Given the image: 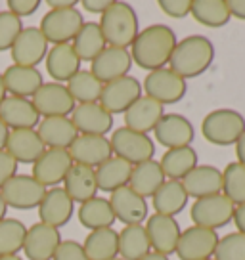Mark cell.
Segmentation results:
<instances>
[{"mask_svg": "<svg viewBox=\"0 0 245 260\" xmlns=\"http://www.w3.org/2000/svg\"><path fill=\"white\" fill-rule=\"evenodd\" d=\"M176 32L169 25L154 23L138 32L131 46L132 63L146 69L156 71L163 69L171 61V56L176 46Z\"/></svg>", "mask_w": 245, "mask_h": 260, "instance_id": "obj_1", "label": "cell"}, {"mask_svg": "<svg viewBox=\"0 0 245 260\" xmlns=\"http://www.w3.org/2000/svg\"><path fill=\"white\" fill-rule=\"evenodd\" d=\"M212 59H215L212 42L203 35H190L176 42L169 65L174 73L186 81L203 75L211 67Z\"/></svg>", "mask_w": 245, "mask_h": 260, "instance_id": "obj_2", "label": "cell"}, {"mask_svg": "<svg viewBox=\"0 0 245 260\" xmlns=\"http://www.w3.org/2000/svg\"><path fill=\"white\" fill-rule=\"evenodd\" d=\"M100 29L107 46L129 48L138 37V16L131 4L121 0H111L109 8L100 16Z\"/></svg>", "mask_w": 245, "mask_h": 260, "instance_id": "obj_3", "label": "cell"}, {"mask_svg": "<svg viewBox=\"0 0 245 260\" xmlns=\"http://www.w3.org/2000/svg\"><path fill=\"white\" fill-rule=\"evenodd\" d=\"M203 138L212 146H236L239 136L245 132V117L236 109H215L201 121Z\"/></svg>", "mask_w": 245, "mask_h": 260, "instance_id": "obj_4", "label": "cell"}, {"mask_svg": "<svg viewBox=\"0 0 245 260\" xmlns=\"http://www.w3.org/2000/svg\"><path fill=\"white\" fill-rule=\"evenodd\" d=\"M109 144H111V151H113L115 157L131 162L132 167L140 165V162L151 161L154 155H156L154 140L147 134L134 132L127 126L115 128L111 138H109Z\"/></svg>", "mask_w": 245, "mask_h": 260, "instance_id": "obj_5", "label": "cell"}, {"mask_svg": "<svg viewBox=\"0 0 245 260\" xmlns=\"http://www.w3.org/2000/svg\"><path fill=\"white\" fill-rule=\"evenodd\" d=\"M82 14L81 10H48L41 19L39 29L44 35V39L52 44H69L73 42L77 32L81 31Z\"/></svg>", "mask_w": 245, "mask_h": 260, "instance_id": "obj_6", "label": "cell"}, {"mask_svg": "<svg viewBox=\"0 0 245 260\" xmlns=\"http://www.w3.org/2000/svg\"><path fill=\"white\" fill-rule=\"evenodd\" d=\"M142 90L146 92L147 98L159 102L161 106H169V104H176L186 96L188 84L171 67H163L146 75V79L142 82Z\"/></svg>", "mask_w": 245, "mask_h": 260, "instance_id": "obj_7", "label": "cell"}, {"mask_svg": "<svg viewBox=\"0 0 245 260\" xmlns=\"http://www.w3.org/2000/svg\"><path fill=\"white\" fill-rule=\"evenodd\" d=\"M234 207L236 205L230 201L224 193L209 195L201 197L192 203L190 209V218L194 222V226L209 228V230H219L232 222L234 216Z\"/></svg>", "mask_w": 245, "mask_h": 260, "instance_id": "obj_8", "label": "cell"}, {"mask_svg": "<svg viewBox=\"0 0 245 260\" xmlns=\"http://www.w3.org/2000/svg\"><path fill=\"white\" fill-rule=\"evenodd\" d=\"M0 195L8 209L31 211V209H39L42 197L46 195V187L29 174H16L2 186Z\"/></svg>", "mask_w": 245, "mask_h": 260, "instance_id": "obj_9", "label": "cell"}, {"mask_svg": "<svg viewBox=\"0 0 245 260\" xmlns=\"http://www.w3.org/2000/svg\"><path fill=\"white\" fill-rule=\"evenodd\" d=\"M31 102L42 119H46V117H69L77 106L66 84L54 81L44 82L41 88L35 92Z\"/></svg>", "mask_w": 245, "mask_h": 260, "instance_id": "obj_10", "label": "cell"}, {"mask_svg": "<svg viewBox=\"0 0 245 260\" xmlns=\"http://www.w3.org/2000/svg\"><path fill=\"white\" fill-rule=\"evenodd\" d=\"M142 84H140L138 79H134L131 75L127 77H121L117 81H111L104 84V90H102V96H100V106L106 109L109 115H117L122 113L129 109V107L144 96L142 94Z\"/></svg>", "mask_w": 245, "mask_h": 260, "instance_id": "obj_11", "label": "cell"}, {"mask_svg": "<svg viewBox=\"0 0 245 260\" xmlns=\"http://www.w3.org/2000/svg\"><path fill=\"white\" fill-rule=\"evenodd\" d=\"M219 234L201 226H190L180 234L176 256L180 260H209L215 254Z\"/></svg>", "mask_w": 245, "mask_h": 260, "instance_id": "obj_12", "label": "cell"}, {"mask_svg": "<svg viewBox=\"0 0 245 260\" xmlns=\"http://www.w3.org/2000/svg\"><path fill=\"white\" fill-rule=\"evenodd\" d=\"M73 167V159L67 149L48 147L44 153L33 162V176L44 187H57L66 180L69 169Z\"/></svg>", "mask_w": 245, "mask_h": 260, "instance_id": "obj_13", "label": "cell"}, {"mask_svg": "<svg viewBox=\"0 0 245 260\" xmlns=\"http://www.w3.org/2000/svg\"><path fill=\"white\" fill-rule=\"evenodd\" d=\"M48 54V41L44 39L39 27H23L14 46L10 48V56L14 65L21 67H37Z\"/></svg>", "mask_w": 245, "mask_h": 260, "instance_id": "obj_14", "label": "cell"}, {"mask_svg": "<svg viewBox=\"0 0 245 260\" xmlns=\"http://www.w3.org/2000/svg\"><path fill=\"white\" fill-rule=\"evenodd\" d=\"M156 140L167 149L188 147L196 138V130L190 119L180 113H165L154 128Z\"/></svg>", "mask_w": 245, "mask_h": 260, "instance_id": "obj_15", "label": "cell"}, {"mask_svg": "<svg viewBox=\"0 0 245 260\" xmlns=\"http://www.w3.org/2000/svg\"><path fill=\"white\" fill-rule=\"evenodd\" d=\"M109 205L113 209L115 220L122 222L125 226H132V224H142L146 222L149 216V205L147 199L136 191H132L129 186L115 189L109 195Z\"/></svg>", "mask_w": 245, "mask_h": 260, "instance_id": "obj_16", "label": "cell"}, {"mask_svg": "<svg viewBox=\"0 0 245 260\" xmlns=\"http://www.w3.org/2000/svg\"><path fill=\"white\" fill-rule=\"evenodd\" d=\"M59 243H62L59 230L37 222L31 228H27L23 252L29 260H52Z\"/></svg>", "mask_w": 245, "mask_h": 260, "instance_id": "obj_17", "label": "cell"}, {"mask_svg": "<svg viewBox=\"0 0 245 260\" xmlns=\"http://www.w3.org/2000/svg\"><path fill=\"white\" fill-rule=\"evenodd\" d=\"M146 232L154 252H159V254H165V256L176 252V245H178L180 234H182L176 218L163 216V214L156 212V214L147 216Z\"/></svg>", "mask_w": 245, "mask_h": 260, "instance_id": "obj_18", "label": "cell"}, {"mask_svg": "<svg viewBox=\"0 0 245 260\" xmlns=\"http://www.w3.org/2000/svg\"><path fill=\"white\" fill-rule=\"evenodd\" d=\"M73 162L98 169L102 162H106L109 157H113L111 144L106 136H88V134H79L71 146L67 147Z\"/></svg>", "mask_w": 245, "mask_h": 260, "instance_id": "obj_19", "label": "cell"}, {"mask_svg": "<svg viewBox=\"0 0 245 260\" xmlns=\"http://www.w3.org/2000/svg\"><path fill=\"white\" fill-rule=\"evenodd\" d=\"M90 63H92L90 73L94 75L102 84H107V82L117 81V79L129 75L132 67V57L129 50L106 46V50Z\"/></svg>", "mask_w": 245, "mask_h": 260, "instance_id": "obj_20", "label": "cell"}, {"mask_svg": "<svg viewBox=\"0 0 245 260\" xmlns=\"http://www.w3.org/2000/svg\"><path fill=\"white\" fill-rule=\"evenodd\" d=\"M73 211L75 203L67 195L66 189L59 186L52 187V189H46V195L42 197L41 205H39V222L59 230L71 220Z\"/></svg>", "mask_w": 245, "mask_h": 260, "instance_id": "obj_21", "label": "cell"}, {"mask_svg": "<svg viewBox=\"0 0 245 260\" xmlns=\"http://www.w3.org/2000/svg\"><path fill=\"white\" fill-rule=\"evenodd\" d=\"M69 119H71L79 134L106 136L107 132H111V128H113V115L107 113L106 109L100 106V102L75 106Z\"/></svg>", "mask_w": 245, "mask_h": 260, "instance_id": "obj_22", "label": "cell"}, {"mask_svg": "<svg viewBox=\"0 0 245 260\" xmlns=\"http://www.w3.org/2000/svg\"><path fill=\"white\" fill-rule=\"evenodd\" d=\"M0 119L10 130H27L37 128L42 117L29 98L6 96L0 106Z\"/></svg>", "mask_w": 245, "mask_h": 260, "instance_id": "obj_23", "label": "cell"}, {"mask_svg": "<svg viewBox=\"0 0 245 260\" xmlns=\"http://www.w3.org/2000/svg\"><path fill=\"white\" fill-rule=\"evenodd\" d=\"M163 115L165 106H161L159 102L151 100V98L142 96L125 111L122 119H125L127 128L140 132V134H147V132H154V128L157 126V122L161 121Z\"/></svg>", "mask_w": 245, "mask_h": 260, "instance_id": "obj_24", "label": "cell"}, {"mask_svg": "<svg viewBox=\"0 0 245 260\" xmlns=\"http://www.w3.org/2000/svg\"><path fill=\"white\" fill-rule=\"evenodd\" d=\"M180 182L188 197L201 199V197L222 193V171L212 165H197Z\"/></svg>", "mask_w": 245, "mask_h": 260, "instance_id": "obj_25", "label": "cell"}, {"mask_svg": "<svg viewBox=\"0 0 245 260\" xmlns=\"http://www.w3.org/2000/svg\"><path fill=\"white\" fill-rule=\"evenodd\" d=\"M6 151H8L14 159L23 165H33L44 151L46 146L42 144L41 136L37 128L27 130H10L8 142H6Z\"/></svg>", "mask_w": 245, "mask_h": 260, "instance_id": "obj_26", "label": "cell"}, {"mask_svg": "<svg viewBox=\"0 0 245 260\" xmlns=\"http://www.w3.org/2000/svg\"><path fill=\"white\" fill-rule=\"evenodd\" d=\"M46 71L54 82H67L81 71V59L69 44H54L46 54Z\"/></svg>", "mask_w": 245, "mask_h": 260, "instance_id": "obj_27", "label": "cell"}, {"mask_svg": "<svg viewBox=\"0 0 245 260\" xmlns=\"http://www.w3.org/2000/svg\"><path fill=\"white\" fill-rule=\"evenodd\" d=\"M4 88L10 92V96L17 98H33L35 92L41 88L42 75L37 67H21V65H10L2 73Z\"/></svg>", "mask_w": 245, "mask_h": 260, "instance_id": "obj_28", "label": "cell"}, {"mask_svg": "<svg viewBox=\"0 0 245 260\" xmlns=\"http://www.w3.org/2000/svg\"><path fill=\"white\" fill-rule=\"evenodd\" d=\"M64 189L67 195L73 199V203H84L98 195V184H96V171L73 162L69 169L66 180H64Z\"/></svg>", "mask_w": 245, "mask_h": 260, "instance_id": "obj_29", "label": "cell"}, {"mask_svg": "<svg viewBox=\"0 0 245 260\" xmlns=\"http://www.w3.org/2000/svg\"><path fill=\"white\" fill-rule=\"evenodd\" d=\"M39 136L42 144L48 147H57V149H67L79 136L77 128L69 117H46L39 122Z\"/></svg>", "mask_w": 245, "mask_h": 260, "instance_id": "obj_30", "label": "cell"}, {"mask_svg": "<svg viewBox=\"0 0 245 260\" xmlns=\"http://www.w3.org/2000/svg\"><path fill=\"white\" fill-rule=\"evenodd\" d=\"M188 193L182 186V182L178 180H165L163 186L156 191V195L151 197V203L156 209L157 214L163 216H176L186 209L188 205Z\"/></svg>", "mask_w": 245, "mask_h": 260, "instance_id": "obj_31", "label": "cell"}, {"mask_svg": "<svg viewBox=\"0 0 245 260\" xmlns=\"http://www.w3.org/2000/svg\"><path fill=\"white\" fill-rule=\"evenodd\" d=\"M165 174L161 171V165L159 161H146L134 165L131 172V180H129V187L132 191H136L138 195H142L144 199L147 197H154L156 191L163 186Z\"/></svg>", "mask_w": 245, "mask_h": 260, "instance_id": "obj_32", "label": "cell"}, {"mask_svg": "<svg viewBox=\"0 0 245 260\" xmlns=\"http://www.w3.org/2000/svg\"><path fill=\"white\" fill-rule=\"evenodd\" d=\"M94 171H96V184H98V191L113 193L115 189L129 186L132 165L113 155V157H109L106 162H102L98 169H94Z\"/></svg>", "mask_w": 245, "mask_h": 260, "instance_id": "obj_33", "label": "cell"}, {"mask_svg": "<svg viewBox=\"0 0 245 260\" xmlns=\"http://www.w3.org/2000/svg\"><path fill=\"white\" fill-rule=\"evenodd\" d=\"M84 252L90 260H111L119 256V232L113 228L92 230L84 237Z\"/></svg>", "mask_w": 245, "mask_h": 260, "instance_id": "obj_34", "label": "cell"}, {"mask_svg": "<svg viewBox=\"0 0 245 260\" xmlns=\"http://www.w3.org/2000/svg\"><path fill=\"white\" fill-rule=\"evenodd\" d=\"M71 46L81 61H94L106 50L107 44L100 25L96 21H84L81 31L77 32V37L71 42Z\"/></svg>", "mask_w": 245, "mask_h": 260, "instance_id": "obj_35", "label": "cell"}, {"mask_svg": "<svg viewBox=\"0 0 245 260\" xmlns=\"http://www.w3.org/2000/svg\"><path fill=\"white\" fill-rule=\"evenodd\" d=\"M161 171L167 180H182L188 172H192L197 167V153L192 146L167 149L161 157Z\"/></svg>", "mask_w": 245, "mask_h": 260, "instance_id": "obj_36", "label": "cell"}, {"mask_svg": "<svg viewBox=\"0 0 245 260\" xmlns=\"http://www.w3.org/2000/svg\"><path fill=\"white\" fill-rule=\"evenodd\" d=\"M147 252H151V245L144 224L125 226L119 232V254L122 260H140Z\"/></svg>", "mask_w": 245, "mask_h": 260, "instance_id": "obj_37", "label": "cell"}, {"mask_svg": "<svg viewBox=\"0 0 245 260\" xmlns=\"http://www.w3.org/2000/svg\"><path fill=\"white\" fill-rule=\"evenodd\" d=\"M79 222L84 228L92 230H102V228H111L115 224L113 209L109 205V199L104 197H94L90 201H84L79 207Z\"/></svg>", "mask_w": 245, "mask_h": 260, "instance_id": "obj_38", "label": "cell"}, {"mask_svg": "<svg viewBox=\"0 0 245 260\" xmlns=\"http://www.w3.org/2000/svg\"><path fill=\"white\" fill-rule=\"evenodd\" d=\"M197 23L205 27H224L230 21V10L226 0H192V12H190Z\"/></svg>", "mask_w": 245, "mask_h": 260, "instance_id": "obj_39", "label": "cell"}, {"mask_svg": "<svg viewBox=\"0 0 245 260\" xmlns=\"http://www.w3.org/2000/svg\"><path fill=\"white\" fill-rule=\"evenodd\" d=\"M66 86L77 106H81V104H96V102H100L102 90H104V84H102L94 75L90 73V71H86V69H84V71L81 69L75 77H71V79L67 81Z\"/></svg>", "mask_w": 245, "mask_h": 260, "instance_id": "obj_40", "label": "cell"}, {"mask_svg": "<svg viewBox=\"0 0 245 260\" xmlns=\"http://www.w3.org/2000/svg\"><path fill=\"white\" fill-rule=\"evenodd\" d=\"M27 226L17 218L0 220V256L17 254L23 251Z\"/></svg>", "mask_w": 245, "mask_h": 260, "instance_id": "obj_41", "label": "cell"}, {"mask_svg": "<svg viewBox=\"0 0 245 260\" xmlns=\"http://www.w3.org/2000/svg\"><path fill=\"white\" fill-rule=\"evenodd\" d=\"M222 193L234 205L245 203V167L241 162H228L222 171Z\"/></svg>", "mask_w": 245, "mask_h": 260, "instance_id": "obj_42", "label": "cell"}, {"mask_svg": "<svg viewBox=\"0 0 245 260\" xmlns=\"http://www.w3.org/2000/svg\"><path fill=\"white\" fill-rule=\"evenodd\" d=\"M215 260H245V236L232 232L228 236L219 237V243L212 254Z\"/></svg>", "mask_w": 245, "mask_h": 260, "instance_id": "obj_43", "label": "cell"}, {"mask_svg": "<svg viewBox=\"0 0 245 260\" xmlns=\"http://www.w3.org/2000/svg\"><path fill=\"white\" fill-rule=\"evenodd\" d=\"M21 31H23V23L19 17H16L8 10L0 12V52L12 48Z\"/></svg>", "mask_w": 245, "mask_h": 260, "instance_id": "obj_44", "label": "cell"}, {"mask_svg": "<svg viewBox=\"0 0 245 260\" xmlns=\"http://www.w3.org/2000/svg\"><path fill=\"white\" fill-rule=\"evenodd\" d=\"M52 260H90V258L86 256L82 243L75 241V239H66V241L59 243V247H57V251Z\"/></svg>", "mask_w": 245, "mask_h": 260, "instance_id": "obj_45", "label": "cell"}, {"mask_svg": "<svg viewBox=\"0 0 245 260\" xmlns=\"http://www.w3.org/2000/svg\"><path fill=\"white\" fill-rule=\"evenodd\" d=\"M157 6L172 19H182L192 12V0H159Z\"/></svg>", "mask_w": 245, "mask_h": 260, "instance_id": "obj_46", "label": "cell"}, {"mask_svg": "<svg viewBox=\"0 0 245 260\" xmlns=\"http://www.w3.org/2000/svg\"><path fill=\"white\" fill-rule=\"evenodd\" d=\"M39 6H41V0H8V12H12L19 19L33 16Z\"/></svg>", "mask_w": 245, "mask_h": 260, "instance_id": "obj_47", "label": "cell"}, {"mask_svg": "<svg viewBox=\"0 0 245 260\" xmlns=\"http://www.w3.org/2000/svg\"><path fill=\"white\" fill-rule=\"evenodd\" d=\"M16 174H17V161L6 149H2L0 151V189H2V186L8 180L14 178Z\"/></svg>", "mask_w": 245, "mask_h": 260, "instance_id": "obj_48", "label": "cell"}, {"mask_svg": "<svg viewBox=\"0 0 245 260\" xmlns=\"http://www.w3.org/2000/svg\"><path fill=\"white\" fill-rule=\"evenodd\" d=\"M111 0H82V8L90 12V14H104L107 8H109Z\"/></svg>", "mask_w": 245, "mask_h": 260, "instance_id": "obj_49", "label": "cell"}, {"mask_svg": "<svg viewBox=\"0 0 245 260\" xmlns=\"http://www.w3.org/2000/svg\"><path fill=\"white\" fill-rule=\"evenodd\" d=\"M232 222L236 224V232L243 234L245 236V203L243 205H236L234 207V216H232Z\"/></svg>", "mask_w": 245, "mask_h": 260, "instance_id": "obj_50", "label": "cell"}, {"mask_svg": "<svg viewBox=\"0 0 245 260\" xmlns=\"http://www.w3.org/2000/svg\"><path fill=\"white\" fill-rule=\"evenodd\" d=\"M226 4H228L230 16L245 21V0H226Z\"/></svg>", "mask_w": 245, "mask_h": 260, "instance_id": "obj_51", "label": "cell"}, {"mask_svg": "<svg viewBox=\"0 0 245 260\" xmlns=\"http://www.w3.org/2000/svg\"><path fill=\"white\" fill-rule=\"evenodd\" d=\"M50 10H69L77 6V0H46Z\"/></svg>", "mask_w": 245, "mask_h": 260, "instance_id": "obj_52", "label": "cell"}, {"mask_svg": "<svg viewBox=\"0 0 245 260\" xmlns=\"http://www.w3.org/2000/svg\"><path fill=\"white\" fill-rule=\"evenodd\" d=\"M236 155H237V162H241L245 167V132L236 142Z\"/></svg>", "mask_w": 245, "mask_h": 260, "instance_id": "obj_53", "label": "cell"}, {"mask_svg": "<svg viewBox=\"0 0 245 260\" xmlns=\"http://www.w3.org/2000/svg\"><path fill=\"white\" fill-rule=\"evenodd\" d=\"M8 136H10V128L4 124V121L0 119V151L2 149H6V142H8Z\"/></svg>", "mask_w": 245, "mask_h": 260, "instance_id": "obj_54", "label": "cell"}, {"mask_svg": "<svg viewBox=\"0 0 245 260\" xmlns=\"http://www.w3.org/2000/svg\"><path fill=\"white\" fill-rule=\"evenodd\" d=\"M140 260H169V256H165V254H159V252H147L146 256H142Z\"/></svg>", "mask_w": 245, "mask_h": 260, "instance_id": "obj_55", "label": "cell"}, {"mask_svg": "<svg viewBox=\"0 0 245 260\" xmlns=\"http://www.w3.org/2000/svg\"><path fill=\"white\" fill-rule=\"evenodd\" d=\"M6 96H8V92L4 88V81H2V73H0V106H2V102L6 100Z\"/></svg>", "mask_w": 245, "mask_h": 260, "instance_id": "obj_56", "label": "cell"}, {"mask_svg": "<svg viewBox=\"0 0 245 260\" xmlns=\"http://www.w3.org/2000/svg\"><path fill=\"white\" fill-rule=\"evenodd\" d=\"M6 212H8V207H6L4 199H2V195H0V220L6 218Z\"/></svg>", "mask_w": 245, "mask_h": 260, "instance_id": "obj_57", "label": "cell"}, {"mask_svg": "<svg viewBox=\"0 0 245 260\" xmlns=\"http://www.w3.org/2000/svg\"><path fill=\"white\" fill-rule=\"evenodd\" d=\"M0 260H23L19 254H8V256H0Z\"/></svg>", "mask_w": 245, "mask_h": 260, "instance_id": "obj_58", "label": "cell"}, {"mask_svg": "<svg viewBox=\"0 0 245 260\" xmlns=\"http://www.w3.org/2000/svg\"><path fill=\"white\" fill-rule=\"evenodd\" d=\"M111 260H122L121 256H117V258H111Z\"/></svg>", "mask_w": 245, "mask_h": 260, "instance_id": "obj_59", "label": "cell"}, {"mask_svg": "<svg viewBox=\"0 0 245 260\" xmlns=\"http://www.w3.org/2000/svg\"><path fill=\"white\" fill-rule=\"evenodd\" d=\"M209 260H215V258H209Z\"/></svg>", "mask_w": 245, "mask_h": 260, "instance_id": "obj_60", "label": "cell"}]
</instances>
